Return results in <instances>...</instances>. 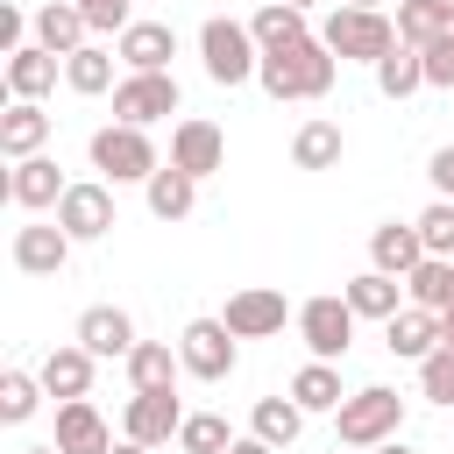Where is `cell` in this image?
<instances>
[{
	"instance_id": "cell-1",
	"label": "cell",
	"mask_w": 454,
	"mask_h": 454,
	"mask_svg": "<svg viewBox=\"0 0 454 454\" xmlns=\"http://www.w3.org/2000/svg\"><path fill=\"white\" fill-rule=\"evenodd\" d=\"M333 71H340V57L319 35H298L284 50H262V64H255V78H262L270 99H326L333 92Z\"/></svg>"
},
{
	"instance_id": "cell-2",
	"label": "cell",
	"mask_w": 454,
	"mask_h": 454,
	"mask_svg": "<svg viewBox=\"0 0 454 454\" xmlns=\"http://www.w3.org/2000/svg\"><path fill=\"white\" fill-rule=\"evenodd\" d=\"M319 43H326L340 64H383V57L397 50V21H390L383 7H333L326 28H319Z\"/></svg>"
},
{
	"instance_id": "cell-3",
	"label": "cell",
	"mask_w": 454,
	"mask_h": 454,
	"mask_svg": "<svg viewBox=\"0 0 454 454\" xmlns=\"http://www.w3.org/2000/svg\"><path fill=\"white\" fill-rule=\"evenodd\" d=\"M92 170H99L106 184H149L163 163H156V142H149V128H128V121H114V128H99V135H92Z\"/></svg>"
},
{
	"instance_id": "cell-4",
	"label": "cell",
	"mask_w": 454,
	"mask_h": 454,
	"mask_svg": "<svg viewBox=\"0 0 454 454\" xmlns=\"http://www.w3.org/2000/svg\"><path fill=\"white\" fill-rule=\"evenodd\" d=\"M333 426H340V447H383V440H397V426H404V397L383 390V383H369V390L340 397Z\"/></svg>"
},
{
	"instance_id": "cell-5",
	"label": "cell",
	"mask_w": 454,
	"mask_h": 454,
	"mask_svg": "<svg viewBox=\"0 0 454 454\" xmlns=\"http://www.w3.org/2000/svg\"><path fill=\"white\" fill-rule=\"evenodd\" d=\"M199 57H206V78H213V85H241V78H255V64H262V43L248 35V21H227V14H213V21L199 28Z\"/></svg>"
},
{
	"instance_id": "cell-6",
	"label": "cell",
	"mask_w": 454,
	"mask_h": 454,
	"mask_svg": "<svg viewBox=\"0 0 454 454\" xmlns=\"http://www.w3.org/2000/svg\"><path fill=\"white\" fill-rule=\"evenodd\" d=\"M298 333H305L312 362H340V355H348V340H355V305H348V298H333V291H319V298H305V305H298Z\"/></svg>"
},
{
	"instance_id": "cell-7",
	"label": "cell",
	"mask_w": 454,
	"mask_h": 454,
	"mask_svg": "<svg viewBox=\"0 0 454 454\" xmlns=\"http://www.w3.org/2000/svg\"><path fill=\"white\" fill-rule=\"evenodd\" d=\"M177 355H184V376L227 383V376H234V333H227V319H192V326L177 333Z\"/></svg>"
},
{
	"instance_id": "cell-8",
	"label": "cell",
	"mask_w": 454,
	"mask_h": 454,
	"mask_svg": "<svg viewBox=\"0 0 454 454\" xmlns=\"http://www.w3.org/2000/svg\"><path fill=\"white\" fill-rule=\"evenodd\" d=\"M114 114H121L128 128H149V121L177 114V78H170V71H128V78L114 85Z\"/></svg>"
},
{
	"instance_id": "cell-9",
	"label": "cell",
	"mask_w": 454,
	"mask_h": 454,
	"mask_svg": "<svg viewBox=\"0 0 454 454\" xmlns=\"http://www.w3.org/2000/svg\"><path fill=\"white\" fill-rule=\"evenodd\" d=\"M227 333L234 340H270V333H284V319H291V305H284V291L277 284H248V291H234L227 298Z\"/></svg>"
},
{
	"instance_id": "cell-10",
	"label": "cell",
	"mask_w": 454,
	"mask_h": 454,
	"mask_svg": "<svg viewBox=\"0 0 454 454\" xmlns=\"http://www.w3.org/2000/svg\"><path fill=\"white\" fill-rule=\"evenodd\" d=\"M177 426H184L177 390H135V397H128V411H121V433H128V440H142V447L177 440Z\"/></svg>"
},
{
	"instance_id": "cell-11",
	"label": "cell",
	"mask_w": 454,
	"mask_h": 454,
	"mask_svg": "<svg viewBox=\"0 0 454 454\" xmlns=\"http://www.w3.org/2000/svg\"><path fill=\"white\" fill-rule=\"evenodd\" d=\"M57 227H64L71 241L114 234V184H71V192L57 199Z\"/></svg>"
},
{
	"instance_id": "cell-12",
	"label": "cell",
	"mask_w": 454,
	"mask_h": 454,
	"mask_svg": "<svg viewBox=\"0 0 454 454\" xmlns=\"http://www.w3.org/2000/svg\"><path fill=\"white\" fill-rule=\"evenodd\" d=\"M114 57H121L128 71H170L177 28H170V21H128V28L114 35Z\"/></svg>"
},
{
	"instance_id": "cell-13",
	"label": "cell",
	"mask_w": 454,
	"mask_h": 454,
	"mask_svg": "<svg viewBox=\"0 0 454 454\" xmlns=\"http://www.w3.org/2000/svg\"><path fill=\"white\" fill-rule=\"evenodd\" d=\"M170 163H177V170H192V177H213V170L227 163V135H220L213 121H199V114H192V121H177V128H170Z\"/></svg>"
},
{
	"instance_id": "cell-14",
	"label": "cell",
	"mask_w": 454,
	"mask_h": 454,
	"mask_svg": "<svg viewBox=\"0 0 454 454\" xmlns=\"http://www.w3.org/2000/svg\"><path fill=\"white\" fill-rule=\"evenodd\" d=\"M57 447L64 454H114V426L99 419L92 397H64L57 404Z\"/></svg>"
},
{
	"instance_id": "cell-15",
	"label": "cell",
	"mask_w": 454,
	"mask_h": 454,
	"mask_svg": "<svg viewBox=\"0 0 454 454\" xmlns=\"http://www.w3.org/2000/svg\"><path fill=\"white\" fill-rule=\"evenodd\" d=\"M64 262H71V234H64L57 220H50V227H43V220H35V227H14V270H21V277H57Z\"/></svg>"
},
{
	"instance_id": "cell-16",
	"label": "cell",
	"mask_w": 454,
	"mask_h": 454,
	"mask_svg": "<svg viewBox=\"0 0 454 454\" xmlns=\"http://www.w3.org/2000/svg\"><path fill=\"white\" fill-rule=\"evenodd\" d=\"M71 184L57 177V156H21L14 170H7V199L21 206V213H43V206H57Z\"/></svg>"
},
{
	"instance_id": "cell-17",
	"label": "cell",
	"mask_w": 454,
	"mask_h": 454,
	"mask_svg": "<svg viewBox=\"0 0 454 454\" xmlns=\"http://www.w3.org/2000/svg\"><path fill=\"white\" fill-rule=\"evenodd\" d=\"M440 340H447V333H440V312H426V305H404V312L383 319V348L404 355V362H426Z\"/></svg>"
},
{
	"instance_id": "cell-18",
	"label": "cell",
	"mask_w": 454,
	"mask_h": 454,
	"mask_svg": "<svg viewBox=\"0 0 454 454\" xmlns=\"http://www.w3.org/2000/svg\"><path fill=\"white\" fill-rule=\"evenodd\" d=\"M43 142H50V114H43V99H14V106L0 114V156L21 163V156H43Z\"/></svg>"
},
{
	"instance_id": "cell-19",
	"label": "cell",
	"mask_w": 454,
	"mask_h": 454,
	"mask_svg": "<svg viewBox=\"0 0 454 454\" xmlns=\"http://www.w3.org/2000/svg\"><path fill=\"white\" fill-rule=\"evenodd\" d=\"M92 362H99V355H92L85 340H71V348H50L35 376H43V390L64 404V397H85V390H92Z\"/></svg>"
},
{
	"instance_id": "cell-20",
	"label": "cell",
	"mask_w": 454,
	"mask_h": 454,
	"mask_svg": "<svg viewBox=\"0 0 454 454\" xmlns=\"http://www.w3.org/2000/svg\"><path fill=\"white\" fill-rule=\"evenodd\" d=\"M57 50H43V43H21L14 57H7V99H43L50 85H57Z\"/></svg>"
},
{
	"instance_id": "cell-21",
	"label": "cell",
	"mask_w": 454,
	"mask_h": 454,
	"mask_svg": "<svg viewBox=\"0 0 454 454\" xmlns=\"http://www.w3.org/2000/svg\"><path fill=\"white\" fill-rule=\"evenodd\" d=\"M397 291H404V277H390V270H376V262H369L362 277H348V284H340V298L355 305V319H390V312H404V305H397Z\"/></svg>"
},
{
	"instance_id": "cell-22",
	"label": "cell",
	"mask_w": 454,
	"mask_h": 454,
	"mask_svg": "<svg viewBox=\"0 0 454 454\" xmlns=\"http://www.w3.org/2000/svg\"><path fill=\"white\" fill-rule=\"evenodd\" d=\"M78 340H85L99 362H106V355H121V362H128V355H135V319H128L121 305H92V312L78 319Z\"/></svg>"
},
{
	"instance_id": "cell-23",
	"label": "cell",
	"mask_w": 454,
	"mask_h": 454,
	"mask_svg": "<svg viewBox=\"0 0 454 454\" xmlns=\"http://www.w3.org/2000/svg\"><path fill=\"white\" fill-rule=\"evenodd\" d=\"M85 35H92V21L78 14V0H50V7H35V43H43V50L71 57V50H85Z\"/></svg>"
},
{
	"instance_id": "cell-24",
	"label": "cell",
	"mask_w": 454,
	"mask_h": 454,
	"mask_svg": "<svg viewBox=\"0 0 454 454\" xmlns=\"http://www.w3.org/2000/svg\"><path fill=\"white\" fill-rule=\"evenodd\" d=\"M369 262H376V270H390V277H411V270L426 262V241H419V227H397V220H383V227L369 234Z\"/></svg>"
},
{
	"instance_id": "cell-25",
	"label": "cell",
	"mask_w": 454,
	"mask_h": 454,
	"mask_svg": "<svg viewBox=\"0 0 454 454\" xmlns=\"http://www.w3.org/2000/svg\"><path fill=\"white\" fill-rule=\"evenodd\" d=\"M454 35V0H397V43H440Z\"/></svg>"
},
{
	"instance_id": "cell-26",
	"label": "cell",
	"mask_w": 454,
	"mask_h": 454,
	"mask_svg": "<svg viewBox=\"0 0 454 454\" xmlns=\"http://www.w3.org/2000/svg\"><path fill=\"white\" fill-rule=\"evenodd\" d=\"M177 369H184V355H170V340H135V355H128L135 390H177Z\"/></svg>"
},
{
	"instance_id": "cell-27",
	"label": "cell",
	"mask_w": 454,
	"mask_h": 454,
	"mask_svg": "<svg viewBox=\"0 0 454 454\" xmlns=\"http://www.w3.org/2000/svg\"><path fill=\"white\" fill-rule=\"evenodd\" d=\"M192 206H199V177L177 170V163H163V170L149 177V213H156V220H184Z\"/></svg>"
},
{
	"instance_id": "cell-28",
	"label": "cell",
	"mask_w": 454,
	"mask_h": 454,
	"mask_svg": "<svg viewBox=\"0 0 454 454\" xmlns=\"http://www.w3.org/2000/svg\"><path fill=\"white\" fill-rule=\"evenodd\" d=\"M248 35H255L262 50H284V43L312 35V28H305V7H291V0H270V7H255V14H248Z\"/></svg>"
},
{
	"instance_id": "cell-29",
	"label": "cell",
	"mask_w": 454,
	"mask_h": 454,
	"mask_svg": "<svg viewBox=\"0 0 454 454\" xmlns=\"http://www.w3.org/2000/svg\"><path fill=\"white\" fill-rule=\"evenodd\" d=\"M404 291H411V305L447 312V305H454V255H426V262L404 277Z\"/></svg>"
},
{
	"instance_id": "cell-30",
	"label": "cell",
	"mask_w": 454,
	"mask_h": 454,
	"mask_svg": "<svg viewBox=\"0 0 454 454\" xmlns=\"http://www.w3.org/2000/svg\"><path fill=\"white\" fill-rule=\"evenodd\" d=\"M376 85H383V99H411L419 85H426V50H411V43H397L383 64H376Z\"/></svg>"
},
{
	"instance_id": "cell-31",
	"label": "cell",
	"mask_w": 454,
	"mask_h": 454,
	"mask_svg": "<svg viewBox=\"0 0 454 454\" xmlns=\"http://www.w3.org/2000/svg\"><path fill=\"white\" fill-rule=\"evenodd\" d=\"M291 163L298 170H333L340 163V121H305L298 142H291Z\"/></svg>"
},
{
	"instance_id": "cell-32",
	"label": "cell",
	"mask_w": 454,
	"mask_h": 454,
	"mask_svg": "<svg viewBox=\"0 0 454 454\" xmlns=\"http://www.w3.org/2000/svg\"><path fill=\"white\" fill-rule=\"evenodd\" d=\"M298 426H305V404H298V397H262V404L248 411V433H262L270 447H291Z\"/></svg>"
},
{
	"instance_id": "cell-33",
	"label": "cell",
	"mask_w": 454,
	"mask_h": 454,
	"mask_svg": "<svg viewBox=\"0 0 454 454\" xmlns=\"http://www.w3.org/2000/svg\"><path fill=\"white\" fill-rule=\"evenodd\" d=\"M64 85H71V92H85V99H92V92H106V85H114V50H99V43L71 50V57H64Z\"/></svg>"
},
{
	"instance_id": "cell-34",
	"label": "cell",
	"mask_w": 454,
	"mask_h": 454,
	"mask_svg": "<svg viewBox=\"0 0 454 454\" xmlns=\"http://www.w3.org/2000/svg\"><path fill=\"white\" fill-rule=\"evenodd\" d=\"M291 397H298L305 411H340V369H333V362H305V369L291 376Z\"/></svg>"
},
{
	"instance_id": "cell-35",
	"label": "cell",
	"mask_w": 454,
	"mask_h": 454,
	"mask_svg": "<svg viewBox=\"0 0 454 454\" xmlns=\"http://www.w3.org/2000/svg\"><path fill=\"white\" fill-rule=\"evenodd\" d=\"M50 390H43V376H28V369H7L0 376V419L7 426H21V419H35V404H43Z\"/></svg>"
},
{
	"instance_id": "cell-36",
	"label": "cell",
	"mask_w": 454,
	"mask_h": 454,
	"mask_svg": "<svg viewBox=\"0 0 454 454\" xmlns=\"http://www.w3.org/2000/svg\"><path fill=\"white\" fill-rule=\"evenodd\" d=\"M177 447H184V454H227V447H234V433H227V419H220V411H184Z\"/></svg>"
},
{
	"instance_id": "cell-37",
	"label": "cell",
	"mask_w": 454,
	"mask_h": 454,
	"mask_svg": "<svg viewBox=\"0 0 454 454\" xmlns=\"http://www.w3.org/2000/svg\"><path fill=\"white\" fill-rule=\"evenodd\" d=\"M419 241H426V255H454V199H433L419 220Z\"/></svg>"
},
{
	"instance_id": "cell-38",
	"label": "cell",
	"mask_w": 454,
	"mask_h": 454,
	"mask_svg": "<svg viewBox=\"0 0 454 454\" xmlns=\"http://www.w3.org/2000/svg\"><path fill=\"white\" fill-rule=\"evenodd\" d=\"M419 390H426L433 404H454V340H440V348L419 362Z\"/></svg>"
},
{
	"instance_id": "cell-39",
	"label": "cell",
	"mask_w": 454,
	"mask_h": 454,
	"mask_svg": "<svg viewBox=\"0 0 454 454\" xmlns=\"http://www.w3.org/2000/svg\"><path fill=\"white\" fill-rule=\"evenodd\" d=\"M78 14L92 21V35H121L128 28V0H78Z\"/></svg>"
},
{
	"instance_id": "cell-40",
	"label": "cell",
	"mask_w": 454,
	"mask_h": 454,
	"mask_svg": "<svg viewBox=\"0 0 454 454\" xmlns=\"http://www.w3.org/2000/svg\"><path fill=\"white\" fill-rule=\"evenodd\" d=\"M411 50H419V43H411ZM426 85H454V35L426 43Z\"/></svg>"
},
{
	"instance_id": "cell-41",
	"label": "cell",
	"mask_w": 454,
	"mask_h": 454,
	"mask_svg": "<svg viewBox=\"0 0 454 454\" xmlns=\"http://www.w3.org/2000/svg\"><path fill=\"white\" fill-rule=\"evenodd\" d=\"M28 28H35V21H28V14L14 7V0H0V50H7V57L21 50V35H28Z\"/></svg>"
},
{
	"instance_id": "cell-42",
	"label": "cell",
	"mask_w": 454,
	"mask_h": 454,
	"mask_svg": "<svg viewBox=\"0 0 454 454\" xmlns=\"http://www.w3.org/2000/svg\"><path fill=\"white\" fill-rule=\"evenodd\" d=\"M426 177L440 184V199H454V149H433V163H426Z\"/></svg>"
},
{
	"instance_id": "cell-43",
	"label": "cell",
	"mask_w": 454,
	"mask_h": 454,
	"mask_svg": "<svg viewBox=\"0 0 454 454\" xmlns=\"http://www.w3.org/2000/svg\"><path fill=\"white\" fill-rule=\"evenodd\" d=\"M227 454H284V447H270V440H262V433H248V440H234V447H227Z\"/></svg>"
},
{
	"instance_id": "cell-44",
	"label": "cell",
	"mask_w": 454,
	"mask_h": 454,
	"mask_svg": "<svg viewBox=\"0 0 454 454\" xmlns=\"http://www.w3.org/2000/svg\"><path fill=\"white\" fill-rule=\"evenodd\" d=\"M114 454H156V447H142V440H128V433H121V440H114Z\"/></svg>"
},
{
	"instance_id": "cell-45",
	"label": "cell",
	"mask_w": 454,
	"mask_h": 454,
	"mask_svg": "<svg viewBox=\"0 0 454 454\" xmlns=\"http://www.w3.org/2000/svg\"><path fill=\"white\" fill-rule=\"evenodd\" d=\"M369 454H411V447H404V440H383V447H369Z\"/></svg>"
},
{
	"instance_id": "cell-46",
	"label": "cell",
	"mask_w": 454,
	"mask_h": 454,
	"mask_svg": "<svg viewBox=\"0 0 454 454\" xmlns=\"http://www.w3.org/2000/svg\"><path fill=\"white\" fill-rule=\"evenodd\" d=\"M440 333H447V340H454V305H447V312H440Z\"/></svg>"
},
{
	"instance_id": "cell-47",
	"label": "cell",
	"mask_w": 454,
	"mask_h": 454,
	"mask_svg": "<svg viewBox=\"0 0 454 454\" xmlns=\"http://www.w3.org/2000/svg\"><path fill=\"white\" fill-rule=\"evenodd\" d=\"M21 454H64V447H57V440H50V447H21Z\"/></svg>"
},
{
	"instance_id": "cell-48",
	"label": "cell",
	"mask_w": 454,
	"mask_h": 454,
	"mask_svg": "<svg viewBox=\"0 0 454 454\" xmlns=\"http://www.w3.org/2000/svg\"><path fill=\"white\" fill-rule=\"evenodd\" d=\"M348 7H383V0H348Z\"/></svg>"
},
{
	"instance_id": "cell-49",
	"label": "cell",
	"mask_w": 454,
	"mask_h": 454,
	"mask_svg": "<svg viewBox=\"0 0 454 454\" xmlns=\"http://www.w3.org/2000/svg\"><path fill=\"white\" fill-rule=\"evenodd\" d=\"M291 7H312V0H291Z\"/></svg>"
},
{
	"instance_id": "cell-50",
	"label": "cell",
	"mask_w": 454,
	"mask_h": 454,
	"mask_svg": "<svg viewBox=\"0 0 454 454\" xmlns=\"http://www.w3.org/2000/svg\"><path fill=\"white\" fill-rule=\"evenodd\" d=\"M348 454H369V447H348Z\"/></svg>"
}]
</instances>
